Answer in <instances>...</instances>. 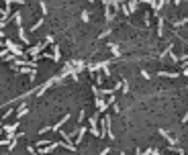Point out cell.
<instances>
[{"instance_id": "1", "label": "cell", "mask_w": 188, "mask_h": 155, "mask_svg": "<svg viewBox=\"0 0 188 155\" xmlns=\"http://www.w3.org/2000/svg\"><path fill=\"white\" fill-rule=\"evenodd\" d=\"M19 37H21L23 43H29V37H27V33H25V29H23V27H19Z\"/></svg>"}, {"instance_id": "2", "label": "cell", "mask_w": 188, "mask_h": 155, "mask_svg": "<svg viewBox=\"0 0 188 155\" xmlns=\"http://www.w3.org/2000/svg\"><path fill=\"white\" fill-rule=\"evenodd\" d=\"M41 25H43V18H41V21H37V23H35V25H33V27H31V31H33V33H35V31H37V29H39V27H41Z\"/></svg>"}, {"instance_id": "3", "label": "cell", "mask_w": 188, "mask_h": 155, "mask_svg": "<svg viewBox=\"0 0 188 155\" xmlns=\"http://www.w3.org/2000/svg\"><path fill=\"white\" fill-rule=\"evenodd\" d=\"M27 151H29V155H39L37 151H35V147H33V145H29V147H27Z\"/></svg>"}, {"instance_id": "4", "label": "cell", "mask_w": 188, "mask_h": 155, "mask_svg": "<svg viewBox=\"0 0 188 155\" xmlns=\"http://www.w3.org/2000/svg\"><path fill=\"white\" fill-rule=\"evenodd\" d=\"M53 59H55V61H57V59H59V49H57V47H55V49H53Z\"/></svg>"}, {"instance_id": "5", "label": "cell", "mask_w": 188, "mask_h": 155, "mask_svg": "<svg viewBox=\"0 0 188 155\" xmlns=\"http://www.w3.org/2000/svg\"><path fill=\"white\" fill-rule=\"evenodd\" d=\"M108 151H110V149H102V151H100V153H98V155H106V153H108Z\"/></svg>"}]
</instances>
